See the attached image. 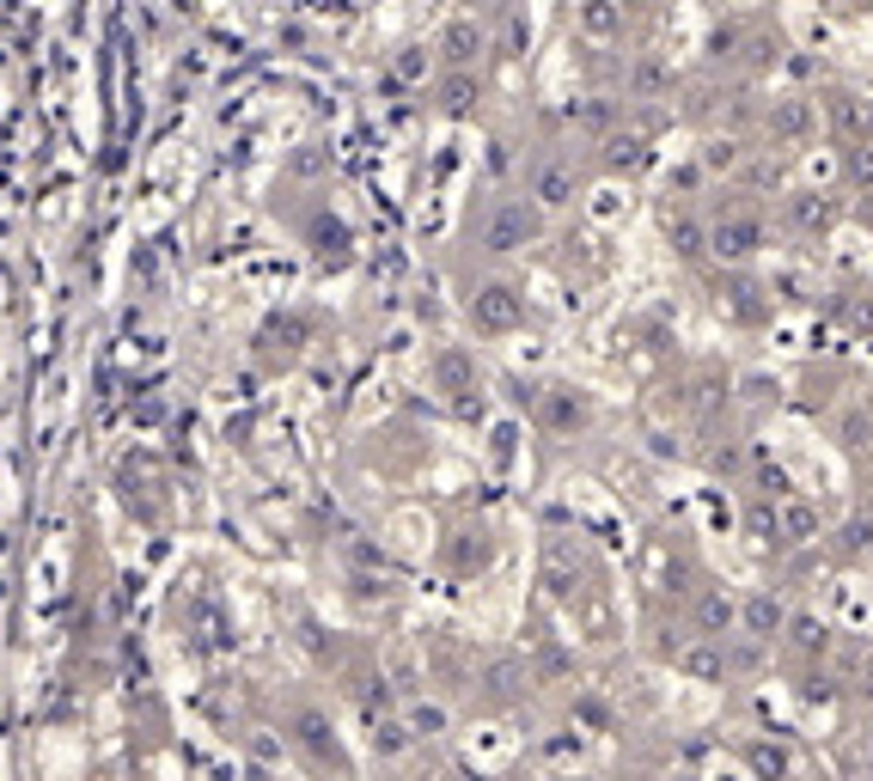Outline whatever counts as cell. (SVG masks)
I'll return each mask as SVG.
<instances>
[{"label": "cell", "mask_w": 873, "mask_h": 781, "mask_svg": "<svg viewBox=\"0 0 873 781\" xmlns=\"http://www.w3.org/2000/svg\"><path fill=\"white\" fill-rule=\"evenodd\" d=\"M471 318L483 324V330H507V324L519 318V300H514V288H483L471 300Z\"/></svg>", "instance_id": "obj_1"}, {"label": "cell", "mask_w": 873, "mask_h": 781, "mask_svg": "<svg viewBox=\"0 0 873 781\" xmlns=\"http://www.w3.org/2000/svg\"><path fill=\"white\" fill-rule=\"evenodd\" d=\"M526 239H531V214L519 208V202L489 220V251H514V245H526Z\"/></svg>", "instance_id": "obj_2"}, {"label": "cell", "mask_w": 873, "mask_h": 781, "mask_svg": "<svg viewBox=\"0 0 873 781\" xmlns=\"http://www.w3.org/2000/svg\"><path fill=\"white\" fill-rule=\"evenodd\" d=\"M440 43H446V55H452V62H471V50L483 43V31H476L471 19H452V25H446V37H440Z\"/></svg>", "instance_id": "obj_3"}, {"label": "cell", "mask_w": 873, "mask_h": 781, "mask_svg": "<svg viewBox=\"0 0 873 781\" xmlns=\"http://www.w3.org/2000/svg\"><path fill=\"white\" fill-rule=\"evenodd\" d=\"M422 67H428L422 50H403V55H397V80H422Z\"/></svg>", "instance_id": "obj_4"}, {"label": "cell", "mask_w": 873, "mask_h": 781, "mask_svg": "<svg viewBox=\"0 0 873 781\" xmlns=\"http://www.w3.org/2000/svg\"><path fill=\"white\" fill-rule=\"evenodd\" d=\"M538 196H543V202H562V196H569V177H562V172H543V177H538Z\"/></svg>", "instance_id": "obj_5"}, {"label": "cell", "mask_w": 873, "mask_h": 781, "mask_svg": "<svg viewBox=\"0 0 873 781\" xmlns=\"http://www.w3.org/2000/svg\"><path fill=\"white\" fill-rule=\"evenodd\" d=\"M776 617H782V610H776V605H764V598L752 605V622H757V629H776Z\"/></svg>", "instance_id": "obj_6"}]
</instances>
